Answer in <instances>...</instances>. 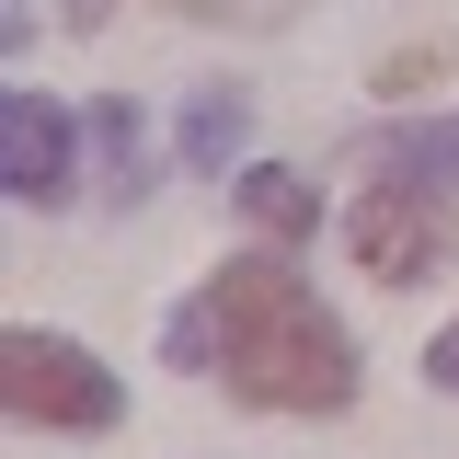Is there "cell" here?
<instances>
[{
	"label": "cell",
	"mask_w": 459,
	"mask_h": 459,
	"mask_svg": "<svg viewBox=\"0 0 459 459\" xmlns=\"http://www.w3.org/2000/svg\"><path fill=\"white\" fill-rule=\"evenodd\" d=\"M172 12H230V0H172Z\"/></svg>",
	"instance_id": "30bf717a"
},
{
	"label": "cell",
	"mask_w": 459,
	"mask_h": 459,
	"mask_svg": "<svg viewBox=\"0 0 459 459\" xmlns=\"http://www.w3.org/2000/svg\"><path fill=\"white\" fill-rule=\"evenodd\" d=\"M172 356L230 379L253 413H344L356 402V344L287 253H230L207 299L172 322Z\"/></svg>",
	"instance_id": "6da1fadb"
},
{
	"label": "cell",
	"mask_w": 459,
	"mask_h": 459,
	"mask_svg": "<svg viewBox=\"0 0 459 459\" xmlns=\"http://www.w3.org/2000/svg\"><path fill=\"white\" fill-rule=\"evenodd\" d=\"M344 241H356V264L368 276H391V287H413V276H437V253H448V207H437V184H368L356 195V219H344Z\"/></svg>",
	"instance_id": "3957f363"
},
{
	"label": "cell",
	"mask_w": 459,
	"mask_h": 459,
	"mask_svg": "<svg viewBox=\"0 0 459 459\" xmlns=\"http://www.w3.org/2000/svg\"><path fill=\"white\" fill-rule=\"evenodd\" d=\"M0 402H12V425H47V437H104L126 391H115V368H92L69 333H0Z\"/></svg>",
	"instance_id": "7a4b0ae2"
},
{
	"label": "cell",
	"mask_w": 459,
	"mask_h": 459,
	"mask_svg": "<svg viewBox=\"0 0 459 459\" xmlns=\"http://www.w3.org/2000/svg\"><path fill=\"white\" fill-rule=\"evenodd\" d=\"M425 379H437V391H459V322H448L437 344H425Z\"/></svg>",
	"instance_id": "9c48e42d"
},
{
	"label": "cell",
	"mask_w": 459,
	"mask_h": 459,
	"mask_svg": "<svg viewBox=\"0 0 459 459\" xmlns=\"http://www.w3.org/2000/svg\"><path fill=\"white\" fill-rule=\"evenodd\" d=\"M92 150H104V184L138 195L150 184V138H138V104H92Z\"/></svg>",
	"instance_id": "ba28073f"
},
{
	"label": "cell",
	"mask_w": 459,
	"mask_h": 459,
	"mask_svg": "<svg viewBox=\"0 0 459 459\" xmlns=\"http://www.w3.org/2000/svg\"><path fill=\"white\" fill-rule=\"evenodd\" d=\"M241 138H253V92L207 81V92L184 104V161H195V172H230V161H241Z\"/></svg>",
	"instance_id": "5b68a950"
},
{
	"label": "cell",
	"mask_w": 459,
	"mask_h": 459,
	"mask_svg": "<svg viewBox=\"0 0 459 459\" xmlns=\"http://www.w3.org/2000/svg\"><path fill=\"white\" fill-rule=\"evenodd\" d=\"M379 172H402V184H437V195H459V115H413L402 138H379Z\"/></svg>",
	"instance_id": "8992f818"
},
{
	"label": "cell",
	"mask_w": 459,
	"mask_h": 459,
	"mask_svg": "<svg viewBox=\"0 0 459 459\" xmlns=\"http://www.w3.org/2000/svg\"><path fill=\"white\" fill-rule=\"evenodd\" d=\"M0 184L12 207H57L81 172H69V115L47 92H0Z\"/></svg>",
	"instance_id": "277c9868"
},
{
	"label": "cell",
	"mask_w": 459,
	"mask_h": 459,
	"mask_svg": "<svg viewBox=\"0 0 459 459\" xmlns=\"http://www.w3.org/2000/svg\"><path fill=\"white\" fill-rule=\"evenodd\" d=\"M241 207H253V230H276V241L322 230V195H310V184H299L287 161H253V172H241Z\"/></svg>",
	"instance_id": "52a82bcc"
}]
</instances>
